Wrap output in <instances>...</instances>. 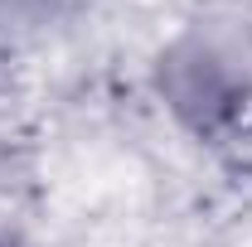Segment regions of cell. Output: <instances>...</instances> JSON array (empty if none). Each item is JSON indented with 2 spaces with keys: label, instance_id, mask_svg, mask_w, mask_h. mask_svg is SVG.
<instances>
[{
  "label": "cell",
  "instance_id": "cell-1",
  "mask_svg": "<svg viewBox=\"0 0 252 247\" xmlns=\"http://www.w3.org/2000/svg\"><path fill=\"white\" fill-rule=\"evenodd\" d=\"M0 247H10V243H0Z\"/></svg>",
  "mask_w": 252,
  "mask_h": 247
}]
</instances>
